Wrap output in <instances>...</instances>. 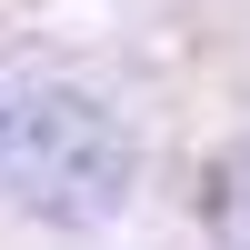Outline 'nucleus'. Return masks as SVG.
<instances>
[{
	"label": "nucleus",
	"mask_w": 250,
	"mask_h": 250,
	"mask_svg": "<svg viewBox=\"0 0 250 250\" xmlns=\"http://www.w3.org/2000/svg\"><path fill=\"white\" fill-rule=\"evenodd\" d=\"M120 180H130L120 130H110L80 90H50V100L30 110V200H40L50 220H90V210H110Z\"/></svg>",
	"instance_id": "obj_1"
},
{
	"label": "nucleus",
	"mask_w": 250,
	"mask_h": 250,
	"mask_svg": "<svg viewBox=\"0 0 250 250\" xmlns=\"http://www.w3.org/2000/svg\"><path fill=\"white\" fill-rule=\"evenodd\" d=\"M0 140H10V110H0Z\"/></svg>",
	"instance_id": "obj_2"
}]
</instances>
